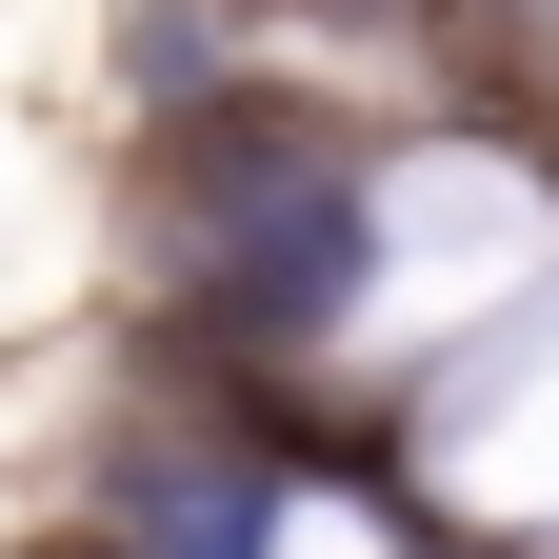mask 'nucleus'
I'll return each mask as SVG.
<instances>
[{
    "instance_id": "nucleus-1",
    "label": "nucleus",
    "mask_w": 559,
    "mask_h": 559,
    "mask_svg": "<svg viewBox=\"0 0 559 559\" xmlns=\"http://www.w3.org/2000/svg\"><path fill=\"white\" fill-rule=\"evenodd\" d=\"M340 280H360V200H340L320 160H240L221 180V320L240 340H320Z\"/></svg>"
},
{
    "instance_id": "nucleus-2",
    "label": "nucleus",
    "mask_w": 559,
    "mask_h": 559,
    "mask_svg": "<svg viewBox=\"0 0 559 559\" xmlns=\"http://www.w3.org/2000/svg\"><path fill=\"white\" fill-rule=\"evenodd\" d=\"M140 500H160V520H140V539H160V559H260V460H180V479H140Z\"/></svg>"
}]
</instances>
